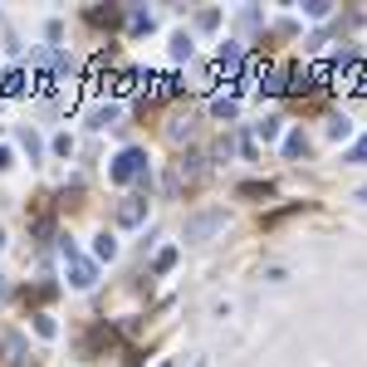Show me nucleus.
<instances>
[{"label": "nucleus", "mask_w": 367, "mask_h": 367, "mask_svg": "<svg viewBox=\"0 0 367 367\" xmlns=\"http://www.w3.org/2000/svg\"><path fill=\"white\" fill-rule=\"evenodd\" d=\"M216 230H226V211H196V216H186V240H206V235H216Z\"/></svg>", "instance_id": "f03ea898"}, {"label": "nucleus", "mask_w": 367, "mask_h": 367, "mask_svg": "<svg viewBox=\"0 0 367 367\" xmlns=\"http://www.w3.org/2000/svg\"><path fill=\"white\" fill-rule=\"evenodd\" d=\"M69 284L74 289H93L98 284V270L88 265V259H69Z\"/></svg>", "instance_id": "20e7f679"}, {"label": "nucleus", "mask_w": 367, "mask_h": 367, "mask_svg": "<svg viewBox=\"0 0 367 367\" xmlns=\"http://www.w3.org/2000/svg\"><path fill=\"white\" fill-rule=\"evenodd\" d=\"M211 113H216V118H235V98H216Z\"/></svg>", "instance_id": "dca6fc26"}, {"label": "nucleus", "mask_w": 367, "mask_h": 367, "mask_svg": "<svg viewBox=\"0 0 367 367\" xmlns=\"http://www.w3.org/2000/svg\"><path fill=\"white\" fill-rule=\"evenodd\" d=\"M270 191H275L270 181H245V186H240V196H250V201H259V196H270Z\"/></svg>", "instance_id": "4468645a"}, {"label": "nucleus", "mask_w": 367, "mask_h": 367, "mask_svg": "<svg viewBox=\"0 0 367 367\" xmlns=\"http://www.w3.org/2000/svg\"><path fill=\"white\" fill-rule=\"evenodd\" d=\"M128 30H132V34H147V30H152V15H147V10H132V15H128Z\"/></svg>", "instance_id": "9d476101"}, {"label": "nucleus", "mask_w": 367, "mask_h": 367, "mask_svg": "<svg viewBox=\"0 0 367 367\" xmlns=\"http://www.w3.org/2000/svg\"><path fill=\"white\" fill-rule=\"evenodd\" d=\"M172 265H177V250H162V255H157V265H152V270H157V275H167Z\"/></svg>", "instance_id": "a211bd4d"}, {"label": "nucleus", "mask_w": 367, "mask_h": 367, "mask_svg": "<svg viewBox=\"0 0 367 367\" xmlns=\"http://www.w3.org/2000/svg\"><path fill=\"white\" fill-rule=\"evenodd\" d=\"M34 333H39V338H54V319H49V313H39V319H34Z\"/></svg>", "instance_id": "6ab92c4d"}, {"label": "nucleus", "mask_w": 367, "mask_h": 367, "mask_svg": "<svg viewBox=\"0 0 367 367\" xmlns=\"http://www.w3.org/2000/svg\"><path fill=\"white\" fill-rule=\"evenodd\" d=\"M39 64H49V69L69 74V54H59V49H39Z\"/></svg>", "instance_id": "423d86ee"}, {"label": "nucleus", "mask_w": 367, "mask_h": 367, "mask_svg": "<svg viewBox=\"0 0 367 367\" xmlns=\"http://www.w3.org/2000/svg\"><path fill=\"white\" fill-rule=\"evenodd\" d=\"M259 137H265V142L279 137V118H265V123H259Z\"/></svg>", "instance_id": "412c9836"}, {"label": "nucleus", "mask_w": 367, "mask_h": 367, "mask_svg": "<svg viewBox=\"0 0 367 367\" xmlns=\"http://www.w3.org/2000/svg\"><path fill=\"white\" fill-rule=\"evenodd\" d=\"M142 221H147V201L142 196H128L118 206V226H142Z\"/></svg>", "instance_id": "7ed1b4c3"}, {"label": "nucleus", "mask_w": 367, "mask_h": 367, "mask_svg": "<svg viewBox=\"0 0 367 367\" xmlns=\"http://www.w3.org/2000/svg\"><path fill=\"white\" fill-rule=\"evenodd\" d=\"M299 211H304V206H279V211H270V216H265V230H275L279 221H289V216H299Z\"/></svg>", "instance_id": "6e6552de"}, {"label": "nucleus", "mask_w": 367, "mask_h": 367, "mask_svg": "<svg viewBox=\"0 0 367 367\" xmlns=\"http://www.w3.org/2000/svg\"><path fill=\"white\" fill-rule=\"evenodd\" d=\"M0 88H6V93H20V88H25V74H20V69H10L6 79H0Z\"/></svg>", "instance_id": "2eb2a0df"}, {"label": "nucleus", "mask_w": 367, "mask_h": 367, "mask_svg": "<svg viewBox=\"0 0 367 367\" xmlns=\"http://www.w3.org/2000/svg\"><path fill=\"white\" fill-rule=\"evenodd\" d=\"M348 162H367V137H362V142H357V147L348 152Z\"/></svg>", "instance_id": "5701e85b"}, {"label": "nucleus", "mask_w": 367, "mask_h": 367, "mask_svg": "<svg viewBox=\"0 0 367 367\" xmlns=\"http://www.w3.org/2000/svg\"><path fill=\"white\" fill-rule=\"evenodd\" d=\"M6 357H10V362H25V338H20V333L6 338Z\"/></svg>", "instance_id": "9b49d317"}, {"label": "nucleus", "mask_w": 367, "mask_h": 367, "mask_svg": "<svg viewBox=\"0 0 367 367\" xmlns=\"http://www.w3.org/2000/svg\"><path fill=\"white\" fill-rule=\"evenodd\" d=\"M113 181H142V186H152V177H147V152L142 147H123L118 157H113V172H108Z\"/></svg>", "instance_id": "f257e3e1"}, {"label": "nucleus", "mask_w": 367, "mask_h": 367, "mask_svg": "<svg viewBox=\"0 0 367 367\" xmlns=\"http://www.w3.org/2000/svg\"><path fill=\"white\" fill-rule=\"evenodd\" d=\"M93 255H98V259H113V255H118V240H113V235H98Z\"/></svg>", "instance_id": "ddd939ff"}, {"label": "nucleus", "mask_w": 367, "mask_h": 367, "mask_svg": "<svg viewBox=\"0 0 367 367\" xmlns=\"http://www.w3.org/2000/svg\"><path fill=\"white\" fill-rule=\"evenodd\" d=\"M6 167H15V152H10V147H0V172H6Z\"/></svg>", "instance_id": "b1692460"}, {"label": "nucleus", "mask_w": 367, "mask_h": 367, "mask_svg": "<svg viewBox=\"0 0 367 367\" xmlns=\"http://www.w3.org/2000/svg\"><path fill=\"white\" fill-rule=\"evenodd\" d=\"M357 201H367V186H362V191H357Z\"/></svg>", "instance_id": "393cba45"}, {"label": "nucleus", "mask_w": 367, "mask_h": 367, "mask_svg": "<svg viewBox=\"0 0 367 367\" xmlns=\"http://www.w3.org/2000/svg\"><path fill=\"white\" fill-rule=\"evenodd\" d=\"M216 69H221V74H235V69H240V44H221Z\"/></svg>", "instance_id": "39448f33"}, {"label": "nucleus", "mask_w": 367, "mask_h": 367, "mask_svg": "<svg viewBox=\"0 0 367 367\" xmlns=\"http://www.w3.org/2000/svg\"><path fill=\"white\" fill-rule=\"evenodd\" d=\"M162 367H172V362H162Z\"/></svg>", "instance_id": "a878e982"}, {"label": "nucleus", "mask_w": 367, "mask_h": 367, "mask_svg": "<svg viewBox=\"0 0 367 367\" xmlns=\"http://www.w3.org/2000/svg\"><path fill=\"white\" fill-rule=\"evenodd\" d=\"M196 367H201V362H196Z\"/></svg>", "instance_id": "bb28decb"}, {"label": "nucleus", "mask_w": 367, "mask_h": 367, "mask_svg": "<svg viewBox=\"0 0 367 367\" xmlns=\"http://www.w3.org/2000/svg\"><path fill=\"white\" fill-rule=\"evenodd\" d=\"M172 54H177V59H191V34H177V39H172Z\"/></svg>", "instance_id": "f3484780"}, {"label": "nucleus", "mask_w": 367, "mask_h": 367, "mask_svg": "<svg viewBox=\"0 0 367 367\" xmlns=\"http://www.w3.org/2000/svg\"><path fill=\"white\" fill-rule=\"evenodd\" d=\"M304 152H308V137L304 132H289L284 137V157H304Z\"/></svg>", "instance_id": "0eeeda50"}, {"label": "nucleus", "mask_w": 367, "mask_h": 367, "mask_svg": "<svg viewBox=\"0 0 367 367\" xmlns=\"http://www.w3.org/2000/svg\"><path fill=\"white\" fill-rule=\"evenodd\" d=\"M196 25H201V30H216V25H221V10H201Z\"/></svg>", "instance_id": "aec40b11"}, {"label": "nucleus", "mask_w": 367, "mask_h": 367, "mask_svg": "<svg viewBox=\"0 0 367 367\" xmlns=\"http://www.w3.org/2000/svg\"><path fill=\"white\" fill-rule=\"evenodd\" d=\"M304 10H308L313 20H324V15H328V0H308V6H304Z\"/></svg>", "instance_id": "4be33fe9"}, {"label": "nucleus", "mask_w": 367, "mask_h": 367, "mask_svg": "<svg viewBox=\"0 0 367 367\" xmlns=\"http://www.w3.org/2000/svg\"><path fill=\"white\" fill-rule=\"evenodd\" d=\"M88 20H93V25H108V30H113V25H123V10H88Z\"/></svg>", "instance_id": "1a4fd4ad"}, {"label": "nucleus", "mask_w": 367, "mask_h": 367, "mask_svg": "<svg viewBox=\"0 0 367 367\" xmlns=\"http://www.w3.org/2000/svg\"><path fill=\"white\" fill-rule=\"evenodd\" d=\"M113 118H118V108H113V103H108V108H93V113H88V123H93V128H108Z\"/></svg>", "instance_id": "f8f14e48"}]
</instances>
